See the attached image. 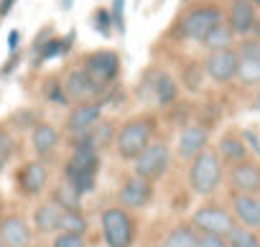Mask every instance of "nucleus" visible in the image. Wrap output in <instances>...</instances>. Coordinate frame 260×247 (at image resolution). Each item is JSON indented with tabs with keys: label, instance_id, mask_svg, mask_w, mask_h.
I'll use <instances>...</instances> for the list:
<instances>
[{
	"label": "nucleus",
	"instance_id": "6",
	"mask_svg": "<svg viewBox=\"0 0 260 247\" xmlns=\"http://www.w3.org/2000/svg\"><path fill=\"white\" fill-rule=\"evenodd\" d=\"M82 69L87 72V77L100 87V89H107L115 79H117V74H120V56L115 54V51H92L87 59H84V64H82Z\"/></svg>",
	"mask_w": 260,
	"mask_h": 247
},
{
	"label": "nucleus",
	"instance_id": "43",
	"mask_svg": "<svg viewBox=\"0 0 260 247\" xmlns=\"http://www.w3.org/2000/svg\"><path fill=\"white\" fill-rule=\"evenodd\" d=\"M252 33H255V39L260 41V16L255 18V26H252Z\"/></svg>",
	"mask_w": 260,
	"mask_h": 247
},
{
	"label": "nucleus",
	"instance_id": "40",
	"mask_svg": "<svg viewBox=\"0 0 260 247\" xmlns=\"http://www.w3.org/2000/svg\"><path fill=\"white\" fill-rule=\"evenodd\" d=\"M18 3V0H0V18H6V16H11V11H13V6Z\"/></svg>",
	"mask_w": 260,
	"mask_h": 247
},
{
	"label": "nucleus",
	"instance_id": "42",
	"mask_svg": "<svg viewBox=\"0 0 260 247\" xmlns=\"http://www.w3.org/2000/svg\"><path fill=\"white\" fill-rule=\"evenodd\" d=\"M245 140H247V143L252 146V151L260 156V140H257V135H255V133H245Z\"/></svg>",
	"mask_w": 260,
	"mask_h": 247
},
{
	"label": "nucleus",
	"instance_id": "51",
	"mask_svg": "<svg viewBox=\"0 0 260 247\" xmlns=\"http://www.w3.org/2000/svg\"><path fill=\"white\" fill-rule=\"evenodd\" d=\"M257 237H260V234H257Z\"/></svg>",
	"mask_w": 260,
	"mask_h": 247
},
{
	"label": "nucleus",
	"instance_id": "33",
	"mask_svg": "<svg viewBox=\"0 0 260 247\" xmlns=\"http://www.w3.org/2000/svg\"><path fill=\"white\" fill-rule=\"evenodd\" d=\"M194 247H230L222 234H209V232H197Z\"/></svg>",
	"mask_w": 260,
	"mask_h": 247
},
{
	"label": "nucleus",
	"instance_id": "26",
	"mask_svg": "<svg viewBox=\"0 0 260 247\" xmlns=\"http://www.w3.org/2000/svg\"><path fill=\"white\" fill-rule=\"evenodd\" d=\"M64 176H67V184H72L82 196H84V194H89V191H94V181H97V176H94V173L77 171L72 163H67V166H64Z\"/></svg>",
	"mask_w": 260,
	"mask_h": 247
},
{
	"label": "nucleus",
	"instance_id": "8",
	"mask_svg": "<svg viewBox=\"0 0 260 247\" xmlns=\"http://www.w3.org/2000/svg\"><path fill=\"white\" fill-rule=\"evenodd\" d=\"M204 74L217 82V84H227L237 77V51L230 46V49H217V51H209L207 61H204Z\"/></svg>",
	"mask_w": 260,
	"mask_h": 247
},
{
	"label": "nucleus",
	"instance_id": "27",
	"mask_svg": "<svg viewBox=\"0 0 260 247\" xmlns=\"http://www.w3.org/2000/svg\"><path fill=\"white\" fill-rule=\"evenodd\" d=\"M54 201L64 209V211H82V194L72 186V184H61L54 194Z\"/></svg>",
	"mask_w": 260,
	"mask_h": 247
},
{
	"label": "nucleus",
	"instance_id": "21",
	"mask_svg": "<svg viewBox=\"0 0 260 247\" xmlns=\"http://www.w3.org/2000/svg\"><path fill=\"white\" fill-rule=\"evenodd\" d=\"M67 163H72L77 171H84V173H94V176H97V168H100V153H97L94 146L77 143L74 151H72V158H69Z\"/></svg>",
	"mask_w": 260,
	"mask_h": 247
},
{
	"label": "nucleus",
	"instance_id": "18",
	"mask_svg": "<svg viewBox=\"0 0 260 247\" xmlns=\"http://www.w3.org/2000/svg\"><path fill=\"white\" fill-rule=\"evenodd\" d=\"M209 143V130L204 125H186L181 133H179V156L184 161H191L197 153H202Z\"/></svg>",
	"mask_w": 260,
	"mask_h": 247
},
{
	"label": "nucleus",
	"instance_id": "28",
	"mask_svg": "<svg viewBox=\"0 0 260 247\" xmlns=\"http://www.w3.org/2000/svg\"><path fill=\"white\" fill-rule=\"evenodd\" d=\"M224 239H227L230 247H260V237H257L252 229L242 227V224H235V227L224 234Z\"/></svg>",
	"mask_w": 260,
	"mask_h": 247
},
{
	"label": "nucleus",
	"instance_id": "37",
	"mask_svg": "<svg viewBox=\"0 0 260 247\" xmlns=\"http://www.w3.org/2000/svg\"><path fill=\"white\" fill-rule=\"evenodd\" d=\"M202 77H204V72H202L199 64H189L186 72H184V82H186V87H189L191 92L202 87Z\"/></svg>",
	"mask_w": 260,
	"mask_h": 247
},
{
	"label": "nucleus",
	"instance_id": "48",
	"mask_svg": "<svg viewBox=\"0 0 260 247\" xmlns=\"http://www.w3.org/2000/svg\"><path fill=\"white\" fill-rule=\"evenodd\" d=\"M184 3H189V0H184Z\"/></svg>",
	"mask_w": 260,
	"mask_h": 247
},
{
	"label": "nucleus",
	"instance_id": "46",
	"mask_svg": "<svg viewBox=\"0 0 260 247\" xmlns=\"http://www.w3.org/2000/svg\"><path fill=\"white\" fill-rule=\"evenodd\" d=\"M255 107H257V110H260V94H257V99H255Z\"/></svg>",
	"mask_w": 260,
	"mask_h": 247
},
{
	"label": "nucleus",
	"instance_id": "7",
	"mask_svg": "<svg viewBox=\"0 0 260 247\" xmlns=\"http://www.w3.org/2000/svg\"><path fill=\"white\" fill-rule=\"evenodd\" d=\"M191 227L199 229V232H209V234H222L224 237L235 227V219H232V214L224 206H219V204H204V206H199L194 211Z\"/></svg>",
	"mask_w": 260,
	"mask_h": 247
},
{
	"label": "nucleus",
	"instance_id": "23",
	"mask_svg": "<svg viewBox=\"0 0 260 247\" xmlns=\"http://www.w3.org/2000/svg\"><path fill=\"white\" fill-rule=\"evenodd\" d=\"M232 41H235L232 28H230L224 21H219L217 26H212V31H209L199 44H204V49H209V51H217V49H230Z\"/></svg>",
	"mask_w": 260,
	"mask_h": 247
},
{
	"label": "nucleus",
	"instance_id": "49",
	"mask_svg": "<svg viewBox=\"0 0 260 247\" xmlns=\"http://www.w3.org/2000/svg\"><path fill=\"white\" fill-rule=\"evenodd\" d=\"M0 247H3V242H0Z\"/></svg>",
	"mask_w": 260,
	"mask_h": 247
},
{
	"label": "nucleus",
	"instance_id": "24",
	"mask_svg": "<svg viewBox=\"0 0 260 247\" xmlns=\"http://www.w3.org/2000/svg\"><path fill=\"white\" fill-rule=\"evenodd\" d=\"M219 158L224 161H232V163H240L247 158V146L245 140H240L237 135H224L219 140Z\"/></svg>",
	"mask_w": 260,
	"mask_h": 247
},
{
	"label": "nucleus",
	"instance_id": "10",
	"mask_svg": "<svg viewBox=\"0 0 260 247\" xmlns=\"http://www.w3.org/2000/svg\"><path fill=\"white\" fill-rule=\"evenodd\" d=\"M102 107H105L102 99L77 102V107H72V112H69V117H67V133H69L72 138L87 133L94 122L102 117Z\"/></svg>",
	"mask_w": 260,
	"mask_h": 247
},
{
	"label": "nucleus",
	"instance_id": "50",
	"mask_svg": "<svg viewBox=\"0 0 260 247\" xmlns=\"http://www.w3.org/2000/svg\"><path fill=\"white\" fill-rule=\"evenodd\" d=\"M0 219H3V217H0Z\"/></svg>",
	"mask_w": 260,
	"mask_h": 247
},
{
	"label": "nucleus",
	"instance_id": "41",
	"mask_svg": "<svg viewBox=\"0 0 260 247\" xmlns=\"http://www.w3.org/2000/svg\"><path fill=\"white\" fill-rule=\"evenodd\" d=\"M18 66V54H11V59H8V64L3 66V72H0V77H8L13 69Z\"/></svg>",
	"mask_w": 260,
	"mask_h": 247
},
{
	"label": "nucleus",
	"instance_id": "34",
	"mask_svg": "<svg viewBox=\"0 0 260 247\" xmlns=\"http://www.w3.org/2000/svg\"><path fill=\"white\" fill-rule=\"evenodd\" d=\"M13 153H16V138L6 128H0V161H8Z\"/></svg>",
	"mask_w": 260,
	"mask_h": 247
},
{
	"label": "nucleus",
	"instance_id": "44",
	"mask_svg": "<svg viewBox=\"0 0 260 247\" xmlns=\"http://www.w3.org/2000/svg\"><path fill=\"white\" fill-rule=\"evenodd\" d=\"M61 8H64V11H69V8H72V0H61Z\"/></svg>",
	"mask_w": 260,
	"mask_h": 247
},
{
	"label": "nucleus",
	"instance_id": "35",
	"mask_svg": "<svg viewBox=\"0 0 260 247\" xmlns=\"http://www.w3.org/2000/svg\"><path fill=\"white\" fill-rule=\"evenodd\" d=\"M13 120L18 122V130H34L39 125V117H36L34 110H21V112L13 115Z\"/></svg>",
	"mask_w": 260,
	"mask_h": 247
},
{
	"label": "nucleus",
	"instance_id": "22",
	"mask_svg": "<svg viewBox=\"0 0 260 247\" xmlns=\"http://www.w3.org/2000/svg\"><path fill=\"white\" fill-rule=\"evenodd\" d=\"M31 146L36 151V156H49L56 146H59V133L54 125H49V122H39V125L34 128L31 133Z\"/></svg>",
	"mask_w": 260,
	"mask_h": 247
},
{
	"label": "nucleus",
	"instance_id": "29",
	"mask_svg": "<svg viewBox=\"0 0 260 247\" xmlns=\"http://www.w3.org/2000/svg\"><path fill=\"white\" fill-rule=\"evenodd\" d=\"M59 232H74V234H84L87 232V219L82 217V211H64Z\"/></svg>",
	"mask_w": 260,
	"mask_h": 247
},
{
	"label": "nucleus",
	"instance_id": "47",
	"mask_svg": "<svg viewBox=\"0 0 260 247\" xmlns=\"http://www.w3.org/2000/svg\"><path fill=\"white\" fill-rule=\"evenodd\" d=\"M3 163H6V161H0V171H3Z\"/></svg>",
	"mask_w": 260,
	"mask_h": 247
},
{
	"label": "nucleus",
	"instance_id": "31",
	"mask_svg": "<svg viewBox=\"0 0 260 247\" xmlns=\"http://www.w3.org/2000/svg\"><path fill=\"white\" fill-rule=\"evenodd\" d=\"M36 54H39V61H46V59H54V56H64V41L61 39H49L46 44H41V49Z\"/></svg>",
	"mask_w": 260,
	"mask_h": 247
},
{
	"label": "nucleus",
	"instance_id": "32",
	"mask_svg": "<svg viewBox=\"0 0 260 247\" xmlns=\"http://www.w3.org/2000/svg\"><path fill=\"white\" fill-rule=\"evenodd\" d=\"M110 18H112V28L122 36L125 33V0H112Z\"/></svg>",
	"mask_w": 260,
	"mask_h": 247
},
{
	"label": "nucleus",
	"instance_id": "36",
	"mask_svg": "<svg viewBox=\"0 0 260 247\" xmlns=\"http://www.w3.org/2000/svg\"><path fill=\"white\" fill-rule=\"evenodd\" d=\"M94 28H97L102 36H110V33H112V18H110V11H107V8L94 11Z\"/></svg>",
	"mask_w": 260,
	"mask_h": 247
},
{
	"label": "nucleus",
	"instance_id": "17",
	"mask_svg": "<svg viewBox=\"0 0 260 247\" xmlns=\"http://www.w3.org/2000/svg\"><path fill=\"white\" fill-rule=\"evenodd\" d=\"M0 242L3 247H31V227L23 217L0 219Z\"/></svg>",
	"mask_w": 260,
	"mask_h": 247
},
{
	"label": "nucleus",
	"instance_id": "5",
	"mask_svg": "<svg viewBox=\"0 0 260 247\" xmlns=\"http://www.w3.org/2000/svg\"><path fill=\"white\" fill-rule=\"evenodd\" d=\"M169 163H171V151L166 143H148L141 156L133 161V171L136 176L141 179H148V181H156L161 179L166 171H169Z\"/></svg>",
	"mask_w": 260,
	"mask_h": 247
},
{
	"label": "nucleus",
	"instance_id": "15",
	"mask_svg": "<svg viewBox=\"0 0 260 247\" xmlns=\"http://www.w3.org/2000/svg\"><path fill=\"white\" fill-rule=\"evenodd\" d=\"M230 184L235 194H257L260 191V166L252 161H240L230 171Z\"/></svg>",
	"mask_w": 260,
	"mask_h": 247
},
{
	"label": "nucleus",
	"instance_id": "11",
	"mask_svg": "<svg viewBox=\"0 0 260 247\" xmlns=\"http://www.w3.org/2000/svg\"><path fill=\"white\" fill-rule=\"evenodd\" d=\"M153 196V181L148 179H141V176H130L122 189H120V204L122 209H143Z\"/></svg>",
	"mask_w": 260,
	"mask_h": 247
},
{
	"label": "nucleus",
	"instance_id": "38",
	"mask_svg": "<svg viewBox=\"0 0 260 247\" xmlns=\"http://www.w3.org/2000/svg\"><path fill=\"white\" fill-rule=\"evenodd\" d=\"M54 247H84V237L74 234V232H61L54 239Z\"/></svg>",
	"mask_w": 260,
	"mask_h": 247
},
{
	"label": "nucleus",
	"instance_id": "25",
	"mask_svg": "<svg viewBox=\"0 0 260 247\" xmlns=\"http://www.w3.org/2000/svg\"><path fill=\"white\" fill-rule=\"evenodd\" d=\"M194 242H197V229L191 224H179L169 232L161 247H194Z\"/></svg>",
	"mask_w": 260,
	"mask_h": 247
},
{
	"label": "nucleus",
	"instance_id": "39",
	"mask_svg": "<svg viewBox=\"0 0 260 247\" xmlns=\"http://www.w3.org/2000/svg\"><path fill=\"white\" fill-rule=\"evenodd\" d=\"M18 44H21V33H18V31H11V33H8V51L16 54Z\"/></svg>",
	"mask_w": 260,
	"mask_h": 247
},
{
	"label": "nucleus",
	"instance_id": "30",
	"mask_svg": "<svg viewBox=\"0 0 260 247\" xmlns=\"http://www.w3.org/2000/svg\"><path fill=\"white\" fill-rule=\"evenodd\" d=\"M44 94L49 97V102H54V104H69V97L64 94V87H61V82L59 79H49L46 82V87H44Z\"/></svg>",
	"mask_w": 260,
	"mask_h": 247
},
{
	"label": "nucleus",
	"instance_id": "13",
	"mask_svg": "<svg viewBox=\"0 0 260 247\" xmlns=\"http://www.w3.org/2000/svg\"><path fill=\"white\" fill-rule=\"evenodd\" d=\"M143 87H146V92L153 94V102L158 107L171 104L176 99V94H179V87H176V82H174V77L169 72H148Z\"/></svg>",
	"mask_w": 260,
	"mask_h": 247
},
{
	"label": "nucleus",
	"instance_id": "2",
	"mask_svg": "<svg viewBox=\"0 0 260 247\" xmlns=\"http://www.w3.org/2000/svg\"><path fill=\"white\" fill-rule=\"evenodd\" d=\"M222 181V158L217 151L204 148L202 153H197L191 158V168H189V186L194 194L199 196H209L214 194V189Z\"/></svg>",
	"mask_w": 260,
	"mask_h": 247
},
{
	"label": "nucleus",
	"instance_id": "9",
	"mask_svg": "<svg viewBox=\"0 0 260 247\" xmlns=\"http://www.w3.org/2000/svg\"><path fill=\"white\" fill-rule=\"evenodd\" d=\"M237 51V79L247 87L260 84V41H242Z\"/></svg>",
	"mask_w": 260,
	"mask_h": 247
},
{
	"label": "nucleus",
	"instance_id": "3",
	"mask_svg": "<svg viewBox=\"0 0 260 247\" xmlns=\"http://www.w3.org/2000/svg\"><path fill=\"white\" fill-rule=\"evenodd\" d=\"M102 234H105L107 247H130L133 244L136 224H133V219H130L127 209H120V206L105 209V214H102Z\"/></svg>",
	"mask_w": 260,
	"mask_h": 247
},
{
	"label": "nucleus",
	"instance_id": "45",
	"mask_svg": "<svg viewBox=\"0 0 260 247\" xmlns=\"http://www.w3.org/2000/svg\"><path fill=\"white\" fill-rule=\"evenodd\" d=\"M250 3H252L255 8H260V0H250Z\"/></svg>",
	"mask_w": 260,
	"mask_h": 247
},
{
	"label": "nucleus",
	"instance_id": "16",
	"mask_svg": "<svg viewBox=\"0 0 260 247\" xmlns=\"http://www.w3.org/2000/svg\"><path fill=\"white\" fill-rule=\"evenodd\" d=\"M255 18H257V11L250 0H232L230 13H227V26L232 28L235 36H250Z\"/></svg>",
	"mask_w": 260,
	"mask_h": 247
},
{
	"label": "nucleus",
	"instance_id": "1",
	"mask_svg": "<svg viewBox=\"0 0 260 247\" xmlns=\"http://www.w3.org/2000/svg\"><path fill=\"white\" fill-rule=\"evenodd\" d=\"M153 128H156V122L148 115L127 120L125 125L120 128V133L115 135V151H117V156L122 161H136L141 156V151L151 143Z\"/></svg>",
	"mask_w": 260,
	"mask_h": 247
},
{
	"label": "nucleus",
	"instance_id": "19",
	"mask_svg": "<svg viewBox=\"0 0 260 247\" xmlns=\"http://www.w3.org/2000/svg\"><path fill=\"white\" fill-rule=\"evenodd\" d=\"M232 214L247 229H260V199L255 194H235L232 196Z\"/></svg>",
	"mask_w": 260,
	"mask_h": 247
},
{
	"label": "nucleus",
	"instance_id": "20",
	"mask_svg": "<svg viewBox=\"0 0 260 247\" xmlns=\"http://www.w3.org/2000/svg\"><path fill=\"white\" fill-rule=\"evenodd\" d=\"M61 217H64V209L56 204V201H46L36 209L34 214V222H36V229L41 234H51V232H59V224H61Z\"/></svg>",
	"mask_w": 260,
	"mask_h": 247
},
{
	"label": "nucleus",
	"instance_id": "14",
	"mask_svg": "<svg viewBox=\"0 0 260 247\" xmlns=\"http://www.w3.org/2000/svg\"><path fill=\"white\" fill-rule=\"evenodd\" d=\"M16 181H18V189L23 196H39L49 184V168L41 161H31L18 171Z\"/></svg>",
	"mask_w": 260,
	"mask_h": 247
},
{
	"label": "nucleus",
	"instance_id": "4",
	"mask_svg": "<svg viewBox=\"0 0 260 247\" xmlns=\"http://www.w3.org/2000/svg\"><path fill=\"white\" fill-rule=\"evenodd\" d=\"M222 21V11L217 6H199V8H191L181 21H179V39H186V41H202L212 26H217Z\"/></svg>",
	"mask_w": 260,
	"mask_h": 247
},
{
	"label": "nucleus",
	"instance_id": "12",
	"mask_svg": "<svg viewBox=\"0 0 260 247\" xmlns=\"http://www.w3.org/2000/svg\"><path fill=\"white\" fill-rule=\"evenodd\" d=\"M61 87H64V94L69 97V102H89V99H97L105 92L87 77L84 69H72Z\"/></svg>",
	"mask_w": 260,
	"mask_h": 247
}]
</instances>
